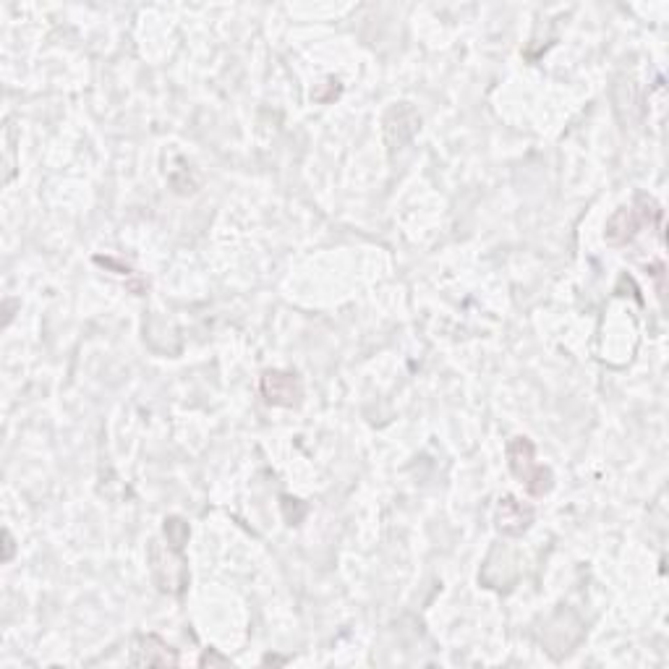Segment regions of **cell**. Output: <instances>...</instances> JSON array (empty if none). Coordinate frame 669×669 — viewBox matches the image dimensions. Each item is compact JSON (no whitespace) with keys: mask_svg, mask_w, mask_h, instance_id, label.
I'll return each instance as SVG.
<instances>
[{"mask_svg":"<svg viewBox=\"0 0 669 669\" xmlns=\"http://www.w3.org/2000/svg\"><path fill=\"white\" fill-rule=\"evenodd\" d=\"M129 662L134 667H176L178 654L160 636H136Z\"/></svg>","mask_w":669,"mask_h":669,"instance_id":"obj_6","label":"cell"},{"mask_svg":"<svg viewBox=\"0 0 669 669\" xmlns=\"http://www.w3.org/2000/svg\"><path fill=\"white\" fill-rule=\"evenodd\" d=\"M163 534H165V539H168V544L183 549V547H186V541H189V534H191L189 523L183 521V518H165Z\"/></svg>","mask_w":669,"mask_h":669,"instance_id":"obj_8","label":"cell"},{"mask_svg":"<svg viewBox=\"0 0 669 669\" xmlns=\"http://www.w3.org/2000/svg\"><path fill=\"white\" fill-rule=\"evenodd\" d=\"M149 565H152L157 588L163 594L178 596L186 591V586H189V562L183 557V549L155 539L149 544Z\"/></svg>","mask_w":669,"mask_h":669,"instance_id":"obj_2","label":"cell"},{"mask_svg":"<svg viewBox=\"0 0 669 669\" xmlns=\"http://www.w3.org/2000/svg\"><path fill=\"white\" fill-rule=\"evenodd\" d=\"M199 664H202V667H207V664H223V667H228L230 659H225V656H217L215 651H207V654L199 659Z\"/></svg>","mask_w":669,"mask_h":669,"instance_id":"obj_9","label":"cell"},{"mask_svg":"<svg viewBox=\"0 0 669 669\" xmlns=\"http://www.w3.org/2000/svg\"><path fill=\"white\" fill-rule=\"evenodd\" d=\"M507 463H510V471L523 481L528 494L544 497L555 487L552 471L536 463V447L528 437H513V440L507 442Z\"/></svg>","mask_w":669,"mask_h":669,"instance_id":"obj_1","label":"cell"},{"mask_svg":"<svg viewBox=\"0 0 669 669\" xmlns=\"http://www.w3.org/2000/svg\"><path fill=\"white\" fill-rule=\"evenodd\" d=\"M419 113L408 105V102H400V105H392L385 115V136L390 149H400L408 139H413V134L419 131Z\"/></svg>","mask_w":669,"mask_h":669,"instance_id":"obj_7","label":"cell"},{"mask_svg":"<svg viewBox=\"0 0 669 669\" xmlns=\"http://www.w3.org/2000/svg\"><path fill=\"white\" fill-rule=\"evenodd\" d=\"M534 523V507L523 505L507 494L497 502V510H494V526L502 536H523Z\"/></svg>","mask_w":669,"mask_h":669,"instance_id":"obj_5","label":"cell"},{"mask_svg":"<svg viewBox=\"0 0 669 669\" xmlns=\"http://www.w3.org/2000/svg\"><path fill=\"white\" fill-rule=\"evenodd\" d=\"M3 539H6V555H3V560H11V557H14V539H11V531H3Z\"/></svg>","mask_w":669,"mask_h":669,"instance_id":"obj_10","label":"cell"},{"mask_svg":"<svg viewBox=\"0 0 669 669\" xmlns=\"http://www.w3.org/2000/svg\"><path fill=\"white\" fill-rule=\"evenodd\" d=\"M259 390L270 406L278 408H296L304 400V385L298 374L283 372V369H267L259 379Z\"/></svg>","mask_w":669,"mask_h":669,"instance_id":"obj_4","label":"cell"},{"mask_svg":"<svg viewBox=\"0 0 669 669\" xmlns=\"http://www.w3.org/2000/svg\"><path fill=\"white\" fill-rule=\"evenodd\" d=\"M651 215H662V207L651 196L638 194L633 207H620L609 217L607 228H604V241L609 246L630 244L641 233L643 225H651Z\"/></svg>","mask_w":669,"mask_h":669,"instance_id":"obj_3","label":"cell"}]
</instances>
